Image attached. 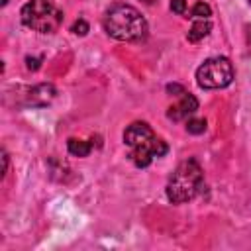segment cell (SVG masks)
I'll use <instances>...</instances> for the list:
<instances>
[{
	"label": "cell",
	"instance_id": "obj_4",
	"mask_svg": "<svg viewBox=\"0 0 251 251\" xmlns=\"http://www.w3.org/2000/svg\"><path fill=\"white\" fill-rule=\"evenodd\" d=\"M22 22L33 31L55 33L63 24V12L53 0H29L22 8Z\"/></svg>",
	"mask_w": 251,
	"mask_h": 251
},
{
	"label": "cell",
	"instance_id": "obj_7",
	"mask_svg": "<svg viewBox=\"0 0 251 251\" xmlns=\"http://www.w3.org/2000/svg\"><path fill=\"white\" fill-rule=\"evenodd\" d=\"M57 90L53 84L49 82H43V84H37L33 88L27 90L25 94V106H33V108H41V106H47L53 98H55Z\"/></svg>",
	"mask_w": 251,
	"mask_h": 251
},
{
	"label": "cell",
	"instance_id": "obj_5",
	"mask_svg": "<svg viewBox=\"0 0 251 251\" xmlns=\"http://www.w3.org/2000/svg\"><path fill=\"white\" fill-rule=\"evenodd\" d=\"M231 80H233V65L226 57L206 59L196 71V82L200 88H206V90L224 88L231 84Z\"/></svg>",
	"mask_w": 251,
	"mask_h": 251
},
{
	"label": "cell",
	"instance_id": "obj_2",
	"mask_svg": "<svg viewBox=\"0 0 251 251\" xmlns=\"http://www.w3.org/2000/svg\"><path fill=\"white\" fill-rule=\"evenodd\" d=\"M124 143L129 147V161L139 169L149 167L155 157H163L169 151L167 143L157 137L145 122L129 124L124 131Z\"/></svg>",
	"mask_w": 251,
	"mask_h": 251
},
{
	"label": "cell",
	"instance_id": "obj_18",
	"mask_svg": "<svg viewBox=\"0 0 251 251\" xmlns=\"http://www.w3.org/2000/svg\"><path fill=\"white\" fill-rule=\"evenodd\" d=\"M247 2H249V4H251V0H247Z\"/></svg>",
	"mask_w": 251,
	"mask_h": 251
},
{
	"label": "cell",
	"instance_id": "obj_14",
	"mask_svg": "<svg viewBox=\"0 0 251 251\" xmlns=\"http://www.w3.org/2000/svg\"><path fill=\"white\" fill-rule=\"evenodd\" d=\"M167 92H169V94H175V96H180V94H184L186 90H184L180 84H167Z\"/></svg>",
	"mask_w": 251,
	"mask_h": 251
},
{
	"label": "cell",
	"instance_id": "obj_3",
	"mask_svg": "<svg viewBox=\"0 0 251 251\" xmlns=\"http://www.w3.org/2000/svg\"><path fill=\"white\" fill-rule=\"evenodd\" d=\"M204 188V175L196 159L182 161L167 182V198L173 204H184L192 200Z\"/></svg>",
	"mask_w": 251,
	"mask_h": 251
},
{
	"label": "cell",
	"instance_id": "obj_1",
	"mask_svg": "<svg viewBox=\"0 0 251 251\" xmlns=\"http://www.w3.org/2000/svg\"><path fill=\"white\" fill-rule=\"evenodd\" d=\"M104 29L118 41H143L147 37V22L137 8L118 2L104 14Z\"/></svg>",
	"mask_w": 251,
	"mask_h": 251
},
{
	"label": "cell",
	"instance_id": "obj_11",
	"mask_svg": "<svg viewBox=\"0 0 251 251\" xmlns=\"http://www.w3.org/2000/svg\"><path fill=\"white\" fill-rule=\"evenodd\" d=\"M186 131L192 133V135L204 133V131H206V120H196V118L186 120Z\"/></svg>",
	"mask_w": 251,
	"mask_h": 251
},
{
	"label": "cell",
	"instance_id": "obj_15",
	"mask_svg": "<svg viewBox=\"0 0 251 251\" xmlns=\"http://www.w3.org/2000/svg\"><path fill=\"white\" fill-rule=\"evenodd\" d=\"M25 63H27V69H29V71H37V69H39V63H41V59H35V57H27V59H25Z\"/></svg>",
	"mask_w": 251,
	"mask_h": 251
},
{
	"label": "cell",
	"instance_id": "obj_13",
	"mask_svg": "<svg viewBox=\"0 0 251 251\" xmlns=\"http://www.w3.org/2000/svg\"><path fill=\"white\" fill-rule=\"evenodd\" d=\"M171 12L182 16L186 12V0H171Z\"/></svg>",
	"mask_w": 251,
	"mask_h": 251
},
{
	"label": "cell",
	"instance_id": "obj_8",
	"mask_svg": "<svg viewBox=\"0 0 251 251\" xmlns=\"http://www.w3.org/2000/svg\"><path fill=\"white\" fill-rule=\"evenodd\" d=\"M210 29H212V24L208 22V20H194V24H192V27L188 29V41L190 43H196V41H200V39H204L208 33H210Z\"/></svg>",
	"mask_w": 251,
	"mask_h": 251
},
{
	"label": "cell",
	"instance_id": "obj_16",
	"mask_svg": "<svg viewBox=\"0 0 251 251\" xmlns=\"http://www.w3.org/2000/svg\"><path fill=\"white\" fill-rule=\"evenodd\" d=\"M2 161H4V171H2V175H6V173H8V155H6V153L2 155Z\"/></svg>",
	"mask_w": 251,
	"mask_h": 251
},
{
	"label": "cell",
	"instance_id": "obj_9",
	"mask_svg": "<svg viewBox=\"0 0 251 251\" xmlns=\"http://www.w3.org/2000/svg\"><path fill=\"white\" fill-rule=\"evenodd\" d=\"M67 149H69V153L75 155V157H86V155H90V151H92V143H90V141H84V139L71 137V139L67 141Z\"/></svg>",
	"mask_w": 251,
	"mask_h": 251
},
{
	"label": "cell",
	"instance_id": "obj_17",
	"mask_svg": "<svg viewBox=\"0 0 251 251\" xmlns=\"http://www.w3.org/2000/svg\"><path fill=\"white\" fill-rule=\"evenodd\" d=\"M141 2H145V4H155L157 0H141Z\"/></svg>",
	"mask_w": 251,
	"mask_h": 251
},
{
	"label": "cell",
	"instance_id": "obj_12",
	"mask_svg": "<svg viewBox=\"0 0 251 251\" xmlns=\"http://www.w3.org/2000/svg\"><path fill=\"white\" fill-rule=\"evenodd\" d=\"M71 31L76 33V35H86V33H88V24H86L84 20H76V22L73 24Z\"/></svg>",
	"mask_w": 251,
	"mask_h": 251
},
{
	"label": "cell",
	"instance_id": "obj_6",
	"mask_svg": "<svg viewBox=\"0 0 251 251\" xmlns=\"http://www.w3.org/2000/svg\"><path fill=\"white\" fill-rule=\"evenodd\" d=\"M196 110H198V100L190 92H184L178 96V102L167 110V118L173 122H182L188 116H192Z\"/></svg>",
	"mask_w": 251,
	"mask_h": 251
},
{
	"label": "cell",
	"instance_id": "obj_10",
	"mask_svg": "<svg viewBox=\"0 0 251 251\" xmlns=\"http://www.w3.org/2000/svg\"><path fill=\"white\" fill-rule=\"evenodd\" d=\"M210 16H212V8L206 2H196L190 10V18L194 20H208Z\"/></svg>",
	"mask_w": 251,
	"mask_h": 251
}]
</instances>
